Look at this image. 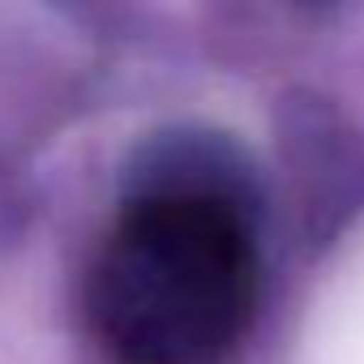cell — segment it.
I'll use <instances>...</instances> for the list:
<instances>
[{
    "label": "cell",
    "instance_id": "cell-1",
    "mask_svg": "<svg viewBox=\"0 0 364 364\" xmlns=\"http://www.w3.org/2000/svg\"><path fill=\"white\" fill-rule=\"evenodd\" d=\"M262 262L249 202L206 163H159L103 228L82 317L107 364H228L253 330Z\"/></svg>",
    "mask_w": 364,
    "mask_h": 364
}]
</instances>
